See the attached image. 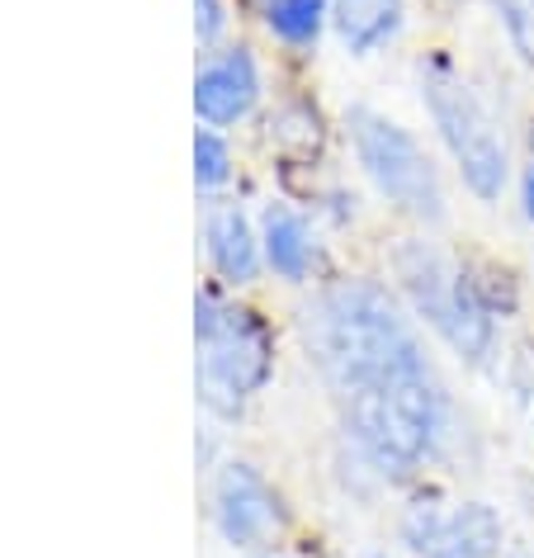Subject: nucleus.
Here are the masks:
<instances>
[{
    "label": "nucleus",
    "instance_id": "11",
    "mask_svg": "<svg viewBox=\"0 0 534 558\" xmlns=\"http://www.w3.org/2000/svg\"><path fill=\"white\" fill-rule=\"evenodd\" d=\"M260 251H265V270L289 279V284H307L321 270V242L299 208L289 204H265L260 214Z\"/></svg>",
    "mask_w": 534,
    "mask_h": 558
},
{
    "label": "nucleus",
    "instance_id": "6",
    "mask_svg": "<svg viewBox=\"0 0 534 558\" xmlns=\"http://www.w3.org/2000/svg\"><path fill=\"white\" fill-rule=\"evenodd\" d=\"M345 137L378 199H388L398 214L426 222V228H440L449 218L440 166H435V157L421 147V137L412 129H402L398 119L378 114L369 105H350Z\"/></svg>",
    "mask_w": 534,
    "mask_h": 558
},
{
    "label": "nucleus",
    "instance_id": "15",
    "mask_svg": "<svg viewBox=\"0 0 534 558\" xmlns=\"http://www.w3.org/2000/svg\"><path fill=\"white\" fill-rule=\"evenodd\" d=\"M491 10H497V24L511 38L515 58L534 66V0H491Z\"/></svg>",
    "mask_w": 534,
    "mask_h": 558
},
{
    "label": "nucleus",
    "instance_id": "19",
    "mask_svg": "<svg viewBox=\"0 0 534 558\" xmlns=\"http://www.w3.org/2000/svg\"><path fill=\"white\" fill-rule=\"evenodd\" d=\"M506 558H534L530 549H520V544H515V549H506Z\"/></svg>",
    "mask_w": 534,
    "mask_h": 558
},
{
    "label": "nucleus",
    "instance_id": "13",
    "mask_svg": "<svg viewBox=\"0 0 534 558\" xmlns=\"http://www.w3.org/2000/svg\"><path fill=\"white\" fill-rule=\"evenodd\" d=\"M331 24V0H265V29L289 48H317Z\"/></svg>",
    "mask_w": 534,
    "mask_h": 558
},
{
    "label": "nucleus",
    "instance_id": "4",
    "mask_svg": "<svg viewBox=\"0 0 534 558\" xmlns=\"http://www.w3.org/2000/svg\"><path fill=\"white\" fill-rule=\"evenodd\" d=\"M392 275H398L402 299L412 313L440 337L449 351L469 365H483L497 341V313L477 294L469 265H459L426 236H402L392 251Z\"/></svg>",
    "mask_w": 534,
    "mask_h": 558
},
{
    "label": "nucleus",
    "instance_id": "3",
    "mask_svg": "<svg viewBox=\"0 0 534 558\" xmlns=\"http://www.w3.org/2000/svg\"><path fill=\"white\" fill-rule=\"evenodd\" d=\"M194 351H199L194 388H199L204 412H214L218 422H236L275 374L270 323L246 303H232L214 284L194 299Z\"/></svg>",
    "mask_w": 534,
    "mask_h": 558
},
{
    "label": "nucleus",
    "instance_id": "8",
    "mask_svg": "<svg viewBox=\"0 0 534 558\" xmlns=\"http://www.w3.org/2000/svg\"><path fill=\"white\" fill-rule=\"evenodd\" d=\"M501 539V515L487 501H416L402 515V544L416 558H497Z\"/></svg>",
    "mask_w": 534,
    "mask_h": 558
},
{
    "label": "nucleus",
    "instance_id": "10",
    "mask_svg": "<svg viewBox=\"0 0 534 558\" xmlns=\"http://www.w3.org/2000/svg\"><path fill=\"white\" fill-rule=\"evenodd\" d=\"M204 251L208 265L222 284L242 289L265 270V251H260V228L251 222L236 204H214L204 218Z\"/></svg>",
    "mask_w": 534,
    "mask_h": 558
},
{
    "label": "nucleus",
    "instance_id": "5",
    "mask_svg": "<svg viewBox=\"0 0 534 558\" xmlns=\"http://www.w3.org/2000/svg\"><path fill=\"white\" fill-rule=\"evenodd\" d=\"M416 81L421 105H426L445 151L454 157L463 190L483 204H497L506 194V180H511V151H506L497 119L487 114V105L477 100V90L459 76V66L445 52H426L416 66Z\"/></svg>",
    "mask_w": 534,
    "mask_h": 558
},
{
    "label": "nucleus",
    "instance_id": "18",
    "mask_svg": "<svg viewBox=\"0 0 534 558\" xmlns=\"http://www.w3.org/2000/svg\"><path fill=\"white\" fill-rule=\"evenodd\" d=\"M251 558H289V554H279V549H256Z\"/></svg>",
    "mask_w": 534,
    "mask_h": 558
},
{
    "label": "nucleus",
    "instance_id": "20",
    "mask_svg": "<svg viewBox=\"0 0 534 558\" xmlns=\"http://www.w3.org/2000/svg\"><path fill=\"white\" fill-rule=\"evenodd\" d=\"M374 558H384V554H374Z\"/></svg>",
    "mask_w": 534,
    "mask_h": 558
},
{
    "label": "nucleus",
    "instance_id": "16",
    "mask_svg": "<svg viewBox=\"0 0 534 558\" xmlns=\"http://www.w3.org/2000/svg\"><path fill=\"white\" fill-rule=\"evenodd\" d=\"M222 29H228V0H194V38L214 48Z\"/></svg>",
    "mask_w": 534,
    "mask_h": 558
},
{
    "label": "nucleus",
    "instance_id": "17",
    "mask_svg": "<svg viewBox=\"0 0 534 558\" xmlns=\"http://www.w3.org/2000/svg\"><path fill=\"white\" fill-rule=\"evenodd\" d=\"M520 208H525V218L534 222V161L525 166V175H520Z\"/></svg>",
    "mask_w": 534,
    "mask_h": 558
},
{
    "label": "nucleus",
    "instance_id": "1",
    "mask_svg": "<svg viewBox=\"0 0 534 558\" xmlns=\"http://www.w3.org/2000/svg\"><path fill=\"white\" fill-rule=\"evenodd\" d=\"M303 345L336 402L392 374L430 365L402 303L360 275L317 289V299L303 308Z\"/></svg>",
    "mask_w": 534,
    "mask_h": 558
},
{
    "label": "nucleus",
    "instance_id": "7",
    "mask_svg": "<svg viewBox=\"0 0 534 558\" xmlns=\"http://www.w3.org/2000/svg\"><path fill=\"white\" fill-rule=\"evenodd\" d=\"M214 525L232 549H275V539L289 525V507L279 487L251 464V459H228L214 478Z\"/></svg>",
    "mask_w": 534,
    "mask_h": 558
},
{
    "label": "nucleus",
    "instance_id": "9",
    "mask_svg": "<svg viewBox=\"0 0 534 558\" xmlns=\"http://www.w3.org/2000/svg\"><path fill=\"white\" fill-rule=\"evenodd\" d=\"M260 90H265V81H260L256 52L246 44L218 48L194 72V114H199L204 129H232V123L256 114Z\"/></svg>",
    "mask_w": 534,
    "mask_h": 558
},
{
    "label": "nucleus",
    "instance_id": "14",
    "mask_svg": "<svg viewBox=\"0 0 534 558\" xmlns=\"http://www.w3.org/2000/svg\"><path fill=\"white\" fill-rule=\"evenodd\" d=\"M232 180V143L222 129H199L194 133V185L199 194H218Z\"/></svg>",
    "mask_w": 534,
    "mask_h": 558
},
{
    "label": "nucleus",
    "instance_id": "12",
    "mask_svg": "<svg viewBox=\"0 0 534 558\" xmlns=\"http://www.w3.org/2000/svg\"><path fill=\"white\" fill-rule=\"evenodd\" d=\"M402 24L406 0H331V29L355 58L388 48L402 34Z\"/></svg>",
    "mask_w": 534,
    "mask_h": 558
},
{
    "label": "nucleus",
    "instance_id": "2",
    "mask_svg": "<svg viewBox=\"0 0 534 558\" xmlns=\"http://www.w3.org/2000/svg\"><path fill=\"white\" fill-rule=\"evenodd\" d=\"M341 426L355 454L378 478H412L449 436V398L430 365L392 374L341 398Z\"/></svg>",
    "mask_w": 534,
    "mask_h": 558
}]
</instances>
